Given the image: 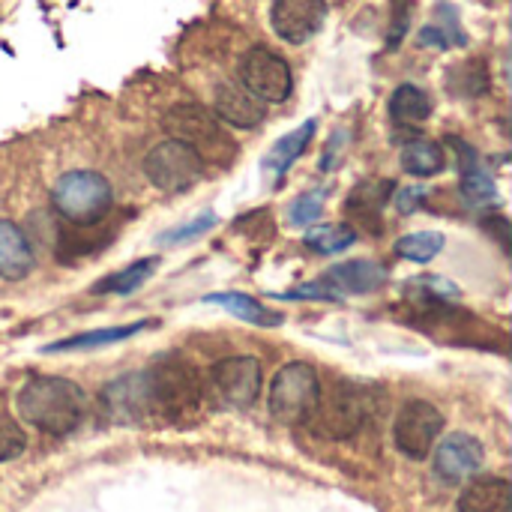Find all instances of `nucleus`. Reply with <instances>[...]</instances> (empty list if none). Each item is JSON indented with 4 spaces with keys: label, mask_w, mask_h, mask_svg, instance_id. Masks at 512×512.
<instances>
[{
    "label": "nucleus",
    "mask_w": 512,
    "mask_h": 512,
    "mask_svg": "<svg viewBox=\"0 0 512 512\" xmlns=\"http://www.w3.org/2000/svg\"><path fill=\"white\" fill-rule=\"evenodd\" d=\"M423 189H417V186H408V189H399V195L393 198V204H396V210L399 213H414L417 207H420V201H423Z\"/></svg>",
    "instance_id": "c756f323"
},
{
    "label": "nucleus",
    "mask_w": 512,
    "mask_h": 512,
    "mask_svg": "<svg viewBox=\"0 0 512 512\" xmlns=\"http://www.w3.org/2000/svg\"><path fill=\"white\" fill-rule=\"evenodd\" d=\"M15 405L30 426L48 435H69L84 417V396L66 378H30Z\"/></svg>",
    "instance_id": "f257e3e1"
},
{
    "label": "nucleus",
    "mask_w": 512,
    "mask_h": 512,
    "mask_svg": "<svg viewBox=\"0 0 512 512\" xmlns=\"http://www.w3.org/2000/svg\"><path fill=\"white\" fill-rule=\"evenodd\" d=\"M462 195L471 207H486L498 201V186L489 174L477 171V168H462Z\"/></svg>",
    "instance_id": "a878e982"
},
{
    "label": "nucleus",
    "mask_w": 512,
    "mask_h": 512,
    "mask_svg": "<svg viewBox=\"0 0 512 512\" xmlns=\"http://www.w3.org/2000/svg\"><path fill=\"white\" fill-rule=\"evenodd\" d=\"M33 270V249L24 231L6 219H0V276L9 282L24 279Z\"/></svg>",
    "instance_id": "dca6fc26"
},
{
    "label": "nucleus",
    "mask_w": 512,
    "mask_h": 512,
    "mask_svg": "<svg viewBox=\"0 0 512 512\" xmlns=\"http://www.w3.org/2000/svg\"><path fill=\"white\" fill-rule=\"evenodd\" d=\"M387 282L384 267L372 264V261H345L339 267H333L324 279H318L315 285L330 297L339 300L342 294H369L375 288H381Z\"/></svg>",
    "instance_id": "ddd939ff"
},
{
    "label": "nucleus",
    "mask_w": 512,
    "mask_h": 512,
    "mask_svg": "<svg viewBox=\"0 0 512 512\" xmlns=\"http://www.w3.org/2000/svg\"><path fill=\"white\" fill-rule=\"evenodd\" d=\"M54 210L75 225H96L111 210V183L96 171H69L54 183Z\"/></svg>",
    "instance_id": "20e7f679"
},
{
    "label": "nucleus",
    "mask_w": 512,
    "mask_h": 512,
    "mask_svg": "<svg viewBox=\"0 0 512 512\" xmlns=\"http://www.w3.org/2000/svg\"><path fill=\"white\" fill-rule=\"evenodd\" d=\"M150 324L147 321H138V324H129V327H108V330H90V333H81V336H72V339H63V342H54L45 348V354H57V351H90V348H102V345H114V342H123V339H132L135 333L147 330Z\"/></svg>",
    "instance_id": "aec40b11"
},
{
    "label": "nucleus",
    "mask_w": 512,
    "mask_h": 512,
    "mask_svg": "<svg viewBox=\"0 0 512 512\" xmlns=\"http://www.w3.org/2000/svg\"><path fill=\"white\" fill-rule=\"evenodd\" d=\"M327 18V3L324 0H273L270 9V24L279 39L291 45L309 42Z\"/></svg>",
    "instance_id": "9d476101"
},
{
    "label": "nucleus",
    "mask_w": 512,
    "mask_h": 512,
    "mask_svg": "<svg viewBox=\"0 0 512 512\" xmlns=\"http://www.w3.org/2000/svg\"><path fill=\"white\" fill-rule=\"evenodd\" d=\"M216 222V216L213 213H207V216H201V219H195L192 225H186V228H174V231H168V234H162V243H180V240H186V237H192V234H198V231H207L210 225Z\"/></svg>",
    "instance_id": "c85d7f7f"
},
{
    "label": "nucleus",
    "mask_w": 512,
    "mask_h": 512,
    "mask_svg": "<svg viewBox=\"0 0 512 512\" xmlns=\"http://www.w3.org/2000/svg\"><path fill=\"white\" fill-rule=\"evenodd\" d=\"M441 249H444V234H438V231H417L396 243V252L414 264H426V261L438 258Z\"/></svg>",
    "instance_id": "393cba45"
},
{
    "label": "nucleus",
    "mask_w": 512,
    "mask_h": 512,
    "mask_svg": "<svg viewBox=\"0 0 512 512\" xmlns=\"http://www.w3.org/2000/svg\"><path fill=\"white\" fill-rule=\"evenodd\" d=\"M480 465H483V444L471 435H450L447 441H441L435 453V474L450 486L474 477Z\"/></svg>",
    "instance_id": "f8f14e48"
},
{
    "label": "nucleus",
    "mask_w": 512,
    "mask_h": 512,
    "mask_svg": "<svg viewBox=\"0 0 512 512\" xmlns=\"http://www.w3.org/2000/svg\"><path fill=\"white\" fill-rule=\"evenodd\" d=\"M240 84L261 102H285L291 96V66L270 48H252L240 60Z\"/></svg>",
    "instance_id": "6e6552de"
},
{
    "label": "nucleus",
    "mask_w": 512,
    "mask_h": 512,
    "mask_svg": "<svg viewBox=\"0 0 512 512\" xmlns=\"http://www.w3.org/2000/svg\"><path fill=\"white\" fill-rule=\"evenodd\" d=\"M102 399H105V405L111 408V414H114L117 420H123V423H135V420L153 414V411H150V396H147V378H144V372L126 375V378L114 381V384L105 390Z\"/></svg>",
    "instance_id": "2eb2a0df"
},
{
    "label": "nucleus",
    "mask_w": 512,
    "mask_h": 512,
    "mask_svg": "<svg viewBox=\"0 0 512 512\" xmlns=\"http://www.w3.org/2000/svg\"><path fill=\"white\" fill-rule=\"evenodd\" d=\"M354 240H357V231L351 225H321L306 234V246L321 255H336V252L348 249Z\"/></svg>",
    "instance_id": "b1692460"
},
{
    "label": "nucleus",
    "mask_w": 512,
    "mask_h": 512,
    "mask_svg": "<svg viewBox=\"0 0 512 512\" xmlns=\"http://www.w3.org/2000/svg\"><path fill=\"white\" fill-rule=\"evenodd\" d=\"M315 120H306L303 126H297L294 132H288V135H282L276 144H273V150L267 153V159H264V171L270 174V177H282L288 168H291V162L309 147V141H312V135H315Z\"/></svg>",
    "instance_id": "a211bd4d"
},
{
    "label": "nucleus",
    "mask_w": 512,
    "mask_h": 512,
    "mask_svg": "<svg viewBox=\"0 0 512 512\" xmlns=\"http://www.w3.org/2000/svg\"><path fill=\"white\" fill-rule=\"evenodd\" d=\"M204 303H213V306H222L228 312H234L237 318L249 321V324H258V327H276L282 318L276 312H270L264 303L252 300L249 294H237V291H228V294H210Z\"/></svg>",
    "instance_id": "412c9836"
},
{
    "label": "nucleus",
    "mask_w": 512,
    "mask_h": 512,
    "mask_svg": "<svg viewBox=\"0 0 512 512\" xmlns=\"http://www.w3.org/2000/svg\"><path fill=\"white\" fill-rule=\"evenodd\" d=\"M363 420H366L363 393L348 384H333L327 390H318L315 408L306 423H312V429L324 438L345 441L360 432Z\"/></svg>",
    "instance_id": "39448f33"
},
{
    "label": "nucleus",
    "mask_w": 512,
    "mask_h": 512,
    "mask_svg": "<svg viewBox=\"0 0 512 512\" xmlns=\"http://www.w3.org/2000/svg\"><path fill=\"white\" fill-rule=\"evenodd\" d=\"M162 123H165V132L174 141H183L186 147H192L201 156V162L228 165L237 153V144L225 132L222 120L213 117L201 105H177L165 114Z\"/></svg>",
    "instance_id": "f03ea898"
},
{
    "label": "nucleus",
    "mask_w": 512,
    "mask_h": 512,
    "mask_svg": "<svg viewBox=\"0 0 512 512\" xmlns=\"http://www.w3.org/2000/svg\"><path fill=\"white\" fill-rule=\"evenodd\" d=\"M321 207H324V195L321 192H309L303 198H297V204L291 207V222L294 225H309L321 216Z\"/></svg>",
    "instance_id": "cd10ccee"
},
{
    "label": "nucleus",
    "mask_w": 512,
    "mask_h": 512,
    "mask_svg": "<svg viewBox=\"0 0 512 512\" xmlns=\"http://www.w3.org/2000/svg\"><path fill=\"white\" fill-rule=\"evenodd\" d=\"M444 429V417L435 405L429 402H408L393 426V438L396 447L408 456V459H426L435 447V441L441 438Z\"/></svg>",
    "instance_id": "1a4fd4ad"
},
{
    "label": "nucleus",
    "mask_w": 512,
    "mask_h": 512,
    "mask_svg": "<svg viewBox=\"0 0 512 512\" xmlns=\"http://www.w3.org/2000/svg\"><path fill=\"white\" fill-rule=\"evenodd\" d=\"M201 156L186 147L183 141H165L159 147H153L144 159V174L147 180L162 189V192H183L189 189L192 183L201 180Z\"/></svg>",
    "instance_id": "0eeeda50"
},
{
    "label": "nucleus",
    "mask_w": 512,
    "mask_h": 512,
    "mask_svg": "<svg viewBox=\"0 0 512 512\" xmlns=\"http://www.w3.org/2000/svg\"><path fill=\"white\" fill-rule=\"evenodd\" d=\"M402 168L414 177H432L444 168V147L435 141H411L402 150Z\"/></svg>",
    "instance_id": "4be33fe9"
},
{
    "label": "nucleus",
    "mask_w": 512,
    "mask_h": 512,
    "mask_svg": "<svg viewBox=\"0 0 512 512\" xmlns=\"http://www.w3.org/2000/svg\"><path fill=\"white\" fill-rule=\"evenodd\" d=\"M144 378H147V396L153 414L177 420L195 414L204 402L201 375L186 360H162L153 369H147Z\"/></svg>",
    "instance_id": "7ed1b4c3"
},
{
    "label": "nucleus",
    "mask_w": 512,
    "mask_h": 512,
    "mask_svg": "<svg viewBox=\"0 0 512 512\" xmlns=\"http://www.w3.org/2000/svg\"><path fill=\"white\" fill-rule=\"evenodd\" d=\"M429 114H432V99L426 90H420L414 84H402L390 99V117L402 129L420 126L423 120H429Z\"/></svg>",
    "instance_id": "6ab92c4d"
},
{
    "label": "nucleus",
    "mask_w": 512,
    "mask_h": 512,
    "mask_svg": "<svg viewBox=\"0 0 512 512\" xmlns=\"http://www.w3.org/2000/svg\"><path fill=\"white\" fill-rule=\"evenodd\" d=\"M459 512H510V483L501 477H480L465 486Z\"/></svg>",
    "instance_id": "f3484780"
},
{
    "label": "nucleus",
    "mask_w": 512,
    "mask_h": 512,
    "mask_svg": "<svg viewBox=\"0 0 512 512\" xmlns=\"http://www.w3.org/2000/svg\"><path fill=\"white\" fill-rule=\"evenodd\" d=\"M156 270V258H141L129 267H123L120 273L102 279L99 285H93V294H132L138 291Z\"/></svg>",
    "instance_id": "5701e85b"
},
{
    "label": "nucleus",
    "mask_w": 512,
    "mask_h": 512,
    "mask_svg": "<svg viewBox=\"0 0 512 512\" xmlns=\"http://www.w3.org/2000/svg\"><path fill=\"white\" fill-rule=\"evenodd\" d=\"M213 387L222 402L249 408L261 393V363L255 357H228L213 369Z\"/></svg>",
    "instance_id": "9b49d317"
},
{
    "label": "nucleus",
    "mask_w": 512,
    "mask_h": 512,
    "mask_svg": "<svg viewBox=\"0 0 512 512\" xmlns=\"http://www.w3.org/2000/svg\"><path fill=\"white\" fill-rule=\"evenodd\" d=\"M27 438L21 432V426L15 423V417L0 405V462H9L15 456H21Z\"/></svg>",
    "instance_id": "bb28decb"
},
{
    "label": "nucleus",
    "mask_w": 512,
    "mask_h": 512,
    "mask_svg": "<svg viewBox=\"0 0 512 512\" xmlns=\"http://www.w3.org/2000/svg\"><path fill=\"white\" fill-rule=\"evenodd\" d=\"M213 111L222 123L237 126V129H255L267 117L264 102L258 96H252L243 84H234V81H225L216 87Z\"/></svg>",
    "instance_id": "4468645a"
},
{
    "label": "nucleus",
    "mask_w": 512,
    "mask_h": 512,
    "mask_svg": "<svg viewBox=\"0 0 512 512\" xmlns=\"http://www.w3.org/2000/svg\"><path fill=\"white\" fill-rule=\"evenodd\" d=\"M321 381L318 372L306 363H288L279 369V375L273 378V390H270V414L279 423L288 426H300L309 420L315 399H318Z\"/></svg>",
    "instance_id": "423d86ee"
}]
</instances>
